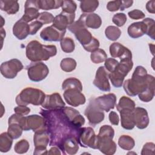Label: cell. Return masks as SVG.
Returning a JSON list of instances; mask_svg holds the SVG:
<instances>
[{
	"instance_id": "19",
	"label": "cell",
	"mask_w": 155,
	"mask_h": 155,
	"mask_svg": "<svg viewBox=\"0 0 155 155\" xmlns=\"http://www.w3.org/2000/svg\"><path fill=\"white\" fill-rule=\"evenodd\" d=\"M66 31H60L54 26L51 25L44 28L40 33V37L45 41H61Z\"/></svg>"
},
{
	"instance_id": "34",
	"label": "cell",
	"mask_w": 155,
	"mask_h": 155,
	"mask_svg": "<svg viewBox=\"0 0 155 155\" xmlns=\"http://www.w3.org/2000/svg\"><path fill=\"white\" fill-rule=\"evenodd\" d=\"M134 102L130 97L127 96H122L119 101V103L116 105V108L118 111L121 110H131L133 111L135 108Z\"/></svg>"
},
{
	"instance_id": "50",
	"label": "cell",
	"mask_w": 155,
	"mask_h": 155,
	"mask_svg": "<svg viewBox=\"0 0 155 155\" xmlns=\"http://www.w3.org/2000/svg\"><path fill=\"white\" fill-rule=\"evenodd\" d=\"M122 1H109L107 5V8L110 12H116L120 9Z\"/></svg>"
},
{
	"instance_id": "8",
	"label": "cell",
	"mask_w": 155,
	"mask_h": 155,
	"mask_svg": "<svg viewBox=\"0 0 155 155\" xmlns=\"http://www.w3.org/2000/svg\"><path fill=\"white\" fill-rule=\"evenodd\" d=\"M78 141L79 145L82 147H90L93 149H97V136L95 134L93 129L91 127H83L80 128Z\"/></svg>"
},
{
	"instance_id": "43",
	"label": "cell",
	"mask_w": 155,
	"mask_h": 155,
	"mask_svg": "<svg viewBox=\"0 0 155 155\" xmlns=\"http://www.w3.org/2000/svg\"><path fill=\"white\" fill-rule=\"evenodd\" d=\"M147 25V32L146 34L150 37L152 39H154V20L150 18H147L142 21Z\"/></svg>"
},
{
	"instance_id": "51",
	"label": "cell",
	"mask_w": 155,
	"mask_h": 155,
	"mask_svg": "<svg viewBox=\"0 0 155 155\" xmlns=\"http://www.w3.org/2000/svg\"><path fill=\"white\" fill-rule=\"evenodd\" d=\"M128 16L133 19H143L145 18V14L144 13L139 10L137 9H134L133 10H131L128 13Z\"/></svg>"
},
{
	"instance_id": "14",
	"label": "cell",
	"mask_w": 155,
	"mask_h": 155,
	"mask_svg": "<svg viewBox=\"0 0 155 155\" xmlns=\"http://www.w3.org/2000/svg\"><path fill=\"white\" fill-rule=\"evenodd\" d=\"M78 88H69L64 90V98L67 103L72 107H78L85 103V96Z\"/></svg>"
},
{
	"instance_id": "57",
	"label": "cell",
	"mask_w": 155,
	"mask_h": 155,
	"mask_svg": "<svg viewBox=\"0 0 155 155\" xmlns=\"http://www.w3.org/2000/svg\"><path fill=\"white\" fill-rule=\"evenodd\" d=\"M47 154H61V153L59 150V148H58L56 146H53L50 149L49 151L47 152Z\"/></svg>"
},
{
	"instance_id": "26",
	"label": "cell",
	"mask_w": 155,
	"mask_h": 155,
	"mask_svg": "<svg viewBox=\"0 0 155 155\" xmlns=\"http://www.w3.org/2000/svg\"><path fill=\"white\" fill-rule=\"evenodd\" d=\"M59 148L64 154H74L79 150V143L76 137L72 136L65 139Z\"/></svg>"
},
{
	"instance_id": "29",
	"label": "cell",
	"mask_w": 155,
	"mask_h": 155,
	"mask_svg": "<svg viewBox=\"0 0 155 155\" xmlns=\"http://www.w3.org/2000/svg\"><path fill=\"white\" fill-rule=\"evenodd\" d=\"M133 111L121 110L119 111L120 114L121 126L125 130H130L133 129L135 127L133 116Z\"/></svg>"
},
{
	"instance_id": "48",
	"label": "cell",
	"mask_w": 155,
	"mask_h": 155,
	"mask_svg": "<svg viewBox=\"0 0 155 155\" xmlns=\"http://www.w3.org/2000/svg\"><path fill=\"white\" fill-rule=\"evenodd\" d=\"M154 143L153 142H147L146 143L141 151L142 155H146V154H154Z\"/></svg>"
},
{
	"instance_id": "28",
	"label": "cell",
	"mask_w": 155,
	"mask_h": 155,
	"mask_svg": "<svg viewBox=\"0 0 155 155\" xmlns=\"http://www.w3.org/2000/svg\"><path fill=\"white\" fill-rule=\"evenodd\" d=\"M127 32L130 37L134 39L139 38L146 34L147 25L143 21L134 22L129 25Z\"/></svg>"
},
{
	"instance_id": "56",
	"label": "cell",
	"mask_w": 155,
	"mask_h": 155,
	"mask_svg": "<svg viewBox=\"0 0 155 155\" xmlns=\"http://www.w3.org/2000/svg\"><path fill=\"white\" fill-rule=\"evenodd\" d=\"M133 3V1H122V4L120 7V10L121 11H124L125 8H127L131 7Z\"/></svg>"
},
{
	"instance_id": "3",
	"label": "cell",
	"mask_w": 155,
	"mask_h": 155,
	"mask_svg": "<svg viewBox=\"0 0 155 155\" xmlns=\"http://www.w3.org/2000/svg\"><path fill=\"white\" fill-rule=\"evenodd\" d=\"M26 56L31 62L47 61L57 53L56 47L54 45H42L39 41H30L26 46Z\"/></svg>"
},
{
	"instance_id": "1",
	"label": "cell",
	"mask_w": 155,
	"mask_h": 155,
	"mask_svg": "<svg viewBox=\"0 0 155 155\" xmlns=\"http://www.w3.org/2000/svg\"><path fill=\"white\" fill-rule=\"evenodd\" d=\"M62 109L40 110V114L46 121L47 130L50 137L49 146L59 148L62 143L70 137L74 136L78 139L81 128L75 127L67 117Z\"/></svg>"
},
{
	"instance_id": "27",
	"label": "cell",
	"mask_w": 155,
	"mask_h": 155,
	"mask_svg": "<svg viewBox=\"0 0 155 155\" xmlns=\"http://www.w3.org/2000/svg\"><path fill=\"white\" fill-rule=\"evenodd\" d=\"M14 36L19 40L25 39L30 35V26L27 22L20 19L13 27Z\"/></svg>"
},
{
	"instance_id": "2",
	"label": "cell",
	"mask_w": 155,
	"mask_h": 155,
	"mask_svg": "<svg viewBox=\"0 0 155 155\" xmlns=\"http://www.w3.org/2000/svg\"><path fill=\"white\" fill-rule=\"evenodd\" d=\"M153 76L148 74L147 70L142 66H137L131 79L124 83V89L130 96H135L142 93L148 86Z\"/></svg>"
},
{
	"instance_id": "33",
	"label": "cell",
	"mask_w": 155,
	"mask_h": 155,
	"mask_svg": "<svg viewBox=\"0 0 155 155\" xmlns=\"http://www.w3.org/2000/svg\"><path fill=\"white\" fill-rule=\"evenodd\" d=\"M13 143L12 137L7 132H4L0 135V151L2 153L8 152Z\"/></svg>"
},
{
	"instance_id": "22",
	"label": "cell",
	"mask_w": 155,
	"mask_h": 155,
	"mask_svg": "<svg viewBox=\"0 0 155 155\" xmlns=\"http://www.w3.org/2000/svg\"><path fill=\"white\" fill-rule=\"evenodd\" d=\"M135 126L139 129H144L149 124V117L147 111L142 107H136L133 111Z\"/></svg>"
},
{
	"instance_id": "32",
	"label": "cell",
	"mask_w": 155,
	"mask_h": 155,
	"mask_svg": "<svg viewBox=\"0 0 155 155\" xmlns=\"http://www.w3.org/2000/svg\"><path fill=\"white\" fill-rule=\"evenodd\" d=\"M63 1L55 0H39L38 4L39 9L44 10H48L51 9H56L62 6Z\"/></svg>"
},
{
	"instance_id": "54",
	"label": "cell",
	"mask_w": 155,
	"mask_h": 155,
	"mask_svg": "<svg viewBox=\"0 0 155 155\" xmlns=\"http://www.w3.org/2000/svg\"><path fill=\"white\" fill-rule=\"evenodd\" d=\"M109 120L112 125H117L119 122V118L118 114L114 111H111L109 114Z\"/></svg>"
},
{
	"instance_id": "9",
	"label": "cell",
	"mask_w": 155,
	"mask_h": 155,
	"mask_svg": "<svg viewBox=\"0 0 155 155\" xmlns=\"http://www.w3.org/2000/svg\"><path fill=\"white\" fill-rule=\"evenodd\" d=\"M28 78L38 82L45 79L49 73L48 67L42 62H32L27 67Z\"/></svg>"
},
{
	"instance_id": "31",
	"label": "cell",
	"mask_w": 155,
	"mask_h": 155,
	"mask_svg": "<svg viewBox=\"0 0 155 155\" xmlns=\"http://www.w3.org/2000/svg\"><path fill=\"white\" fill-rule=\"evenodd\" d=\"M1 10L5 12L8 15L16 13L19 8V5L17 1L1 0L0 1Z\"/></svg>"
},
{
	"instance_id": "24",
	"label": "cell",
	"mask_w": 155,
	"mask_h": 155,
	"mask_svg": "<svg viewBox=\"0 0 155 155\" xmlns=\"http://www.w3.org/2000/svg\"><path fill=\"white\" fill-rule=\"evenodd\" d=\"M62 110L69 120L77 128H81L85 124L84 117L78 110L71 107H64Z\"/></svg>"
},
{
	"instance_id": "18",
	"label": "cell",
	"mask_w": 155,
	"mask_h": 155,
	"mask_svg": "<svg viewBox=\"0 0 155 155\" xmlns=\"http://www.w3.org/2000/svg\"><path fill=\"white\" fill-rule=\"evenodd\" d=\"M65 102L63 101L61 95L58 93L46 95L45 99L41 106L46 109L50 110H61L65 107Z\"/></svg>"
},
{
	"instance_id": "4",
	"label": "cell",
	"mask_w": 155,
	"mask_h": 155,
	"mask_svg": "<svg viewBox=\"0 0 155 155\" xmlns=\"http://www.w3.org/2000/svg\"><path fill=\"white\" fill-rule=\"evenodd\" d=\"M45 94L39 89L27 87L23 89L16 97V103L18 105L27 106L31 104L34 105H39L44 102Z\"/></svg>"
},
{
	"instance_id": "12",
	"label": "cell",
	"mask_w": 155,
	"mask_h": 155,
	"mask_svg": "<svg viewBox=\"0 0 155 155\" xmlns=\"http://www.w3.org/2000/svg\"><path fill=\"white\" fill-rule=\"evenodd\" d=\"M97 149L105 154H113L116 150V144L113 140L114 136L105 134H98Z\"/></svg>"
},
{
	"instance_id": "38",
	"label": "cell",
	"mask_w": 155,
	"mask_h": 155,
	"mask_svg": "<svg viewBox=\"0 0 155 155\" xmlns=\"http://www.w3.org/2000/svg\"><path fill=\"white\" fill-rule=\"evenodd\" d=\"M105 35L108 39L114 41L118 39L120 36L121 31L116 26L110 25L105 28Z\"/></svg>"
},
{
	"instance_id": "7",
	"label": "cell",
	"mask_w": 155,
	"mask_h": 155,
	"mask_svg": "<svg viewBox=\"0 0 155 155\" xmlns=\"http://www.w3.org/2000/svg\"><path fill=\"white\" fill-rule=\"evenodd\" d=\"M21 126L24 131L33 130V131H41L47 130L46 121L42 116L37 114L23 116L21 122Z\"/></svg>"
},
{
	"instance_id": "30",
	"label": "cell",
	"mask_w": 155,
	"mask_h": 155,
	"mask_svg": "<svg viewBox=\"0 0 155 155\" xmlns=\"http://www.w3.org/2000/svg\"><path fill=\"white\" fill-rule=\"evenodd\" d=\"M154 77L148 83L147 88L138 94L139 99L144 102L151 101L154 96Z\"/></svg>"
},
{
	"instance_id": "20",
	"label": "cell",
	"mask_w": 155,
	"mask_h": 155,
	"mask_svg": "<svg viewBox=\"0 0 155 155\" xmlns=\"http://www.w3.org/2000/svg\"><path fill=\"white\" fill-rule=\"evenodd\" d=\"M39 10L38 1H26L25 2L24 14L21 19L27 23L35 19H37L39 15Z\"/></svg>"
},
{
	"instance_id": "59",
	"label": "cell",
	"mask_w": 155,
	"mask_h": 155,
	"mask_svg": "<svg viewBox=\"0 0 155 155\" xmlns=\"http://www.w3.org/2000/svg\"><path fill=\"white\" fill-rule=\"evenodd\" d=\"M149 47H150V50H152V51H151L152 54L154 55V44H149Z\"/></svg>"
},
{
	"instance_id": "35",
	"label": "cell",
	"mask_w": 155,
	"mask_h": 155,
	"mask_svg": "<svg viewBox=\"0 0 155 155\" xmlns=\"http://www.w3.org/2000/svg\"><path fill=\"white\" fill-rule=\"evenodd\" d=\"M99 6V1L96 0H85L80 2V8L85 13H91Z\"/></svg>"
},
{
	"instance_id": "11",
	"label": "cell",
	"mask_w": 155,
	"mask_h": 155,
	"mask_svg": "<svg viewBox=\"0 0 155 155\" xmlns=\"http://www.w3.org/2000/svg\"><path fill=\"white\" fill-rule=\"evenodd\" d=\"M84 114L87 117L89 124L94 126L101 123L104 119V113L96 104L94 99L90 101L85 110Z\"/></svg>"
},
{
	"instance_id": "16",
	"label": "cell",
	"mask_w": 155,
	"mask_h": 155,
	"mask_svg": "<svg viewBox=\"0 0 155 155\" xmlns=\"http://www.w3.org/2000/svg\"><path fill=\"white\" fill-rule=\"evenodd\" d=\"M22 117V116L15 113L12 114L8 119L7 133L13 139L19 138L22 133L24 130L21 124Z\"/></svg>"
},
{
	"instance_id": "45",
	"label": "cell",
	"mask_w": 155,
	"mask_h": 155,
	"mask_svg": "<svg viewBox=\"0 0 155 155\" xmlns=\"http://www.w3.org/2000/svg\"><path fill=\"white\" fill-rule=\"evenodd\" d=\"M54 19V17L51 13L47 12H44L39 13V15L36 19L37 21L41 22L43 25H44L53 22Z\"/></svg>"
},
{
	"instance_id": "53",
	"label": "cell",
	"mask_w": 155,
	"mask_h": 155,
	"mask_svg": "<svg viewBox=\"0 0 155 155\" xmlns=\"http://www.w3.org/2000/svg\"><path fill=\"white\" fill-rule=\"evenodd\" d=\"M14 111L15 113L24 116L30 113V108L24 105H18L14 108Z\"/></svg>"
},
{
	"instance_id": "17",
	"label": "cell",
	"mask_w": 155,
	"mask_h": 155,
	"mask_svg": "<svg viewBox=\"0 0 155 155\" xmlns=\"http://www.w3.org/2000/svg\"><path fill=\"white\" fill-rule=\"evenodd\" d=\"M75 13H68L62 12L54 17L52 25L60 31H66L69 25L74 22Z\"/></svg>"
},
{
	"instance_id": "44",
	"label": "cell",
	"mask_w": 155,
	"mask_h": 155,
	"mask_svg": "<svg viewBox=\"0 0 155 155\" xmlns=\"http://www.w3.org/2000/svg\"><path fill=\"white\" fill-rule=\"evenodd\" d=\"M62 12L68 13H74L76 10L77 5L74 1H63V4L61 6Z\"/></svg>"
},
{
	"instance_id": "23",
	"label": "cell",
	"mask_w": 155,
	"mask_h": 155,
	"mask_svg": "<svg viewBox=\"0 0 155 155\" xmlns=\"http://www.w3.org/2000/svg\"><path fill=\"white\" fill-rule=\"evenodd\" d=\"M78 20L86 27L92 29L99 28L102 24V19L96 13H83Z\"/></svg>"
},
{
	"instance_id": "47",
	"label": "cell",
	"mask_w": 155,
	"mask_h": 155,
	"mask_svg": "<svg viewBox=\"0 0 155 155\" xmlns=\"http://www.w3.org/2000/svg\"><path fill=\"white\" fill-rule=\"evenodd\" d=\"M118 64H119V62L114 58H107V59L105 61L104 67L110 73L113 72L115 70Z\"/></svg>"
},
{
	"instance_id": "6",
	"label": "cell",
	"mask_w": 155,
	"mask_h": 155,
	"mask_svg": "<svg viewBox=\"0 0 155 155\" xmlns=\"http://www.w3.org/2000/svg\"><path fill=\"white\" fill-rule=\"evenodd\" d=\"M67 28L74 35L76 39L83 47L90 44L93 38V36L87 27L79 20L74 22Z\"/></svg>"
},
{
	"instance_id": "55",
	"label": "cell",
	"mask_w": 155,
	"mask_h": 155,
	"mask_svg": "<svg viewBox=\"0 0 155 155\" xmlns=\"http://www.w3.org/2000/svg\"><path fill=\"white\" fill-rule=\"evenodd\" d=\"M154 4H155V1H149L146 4V8L147 10L150 13L154 14L155 13V8H154Z\"/></svg>"
},
{
	"instance_id": "41",
	"label": "cell",
	"mask_w": 155,
	"mask_h": 155,
	"mask_svg": "<svg viewBox=\"0 0 155 155\" xmlns=\"http://www.w3.org/2000/svg\"><path fill=\"white\" fill-rule=\"evenodd\" d=\"M60 42L61 49L64 52L70 53L74 51L75 48V45L74 41L71 38H64Z\"/></svg>"
},
{
	"instance_id": "5",
	"label": "cell",
	"mask_w": 155,
	"mask_h": 155,
	"mask_svg": "<svg viewBox=\"0 0 155 155\" xmlns=\"http://www.w3.org/2000/svg\"><path fill=\"white\" fill-rule=\"evenodd\" d=\"M133 66L132 59L120 60L115 70L109 73L108 78L114 87L120 88L122 86L125 77L132 69Z\"/></svg>"
},
{
	"instance_id": "40",
	"label": "cell",
	"mask_w": 155,
	"mask_h": 155,
	"mask_svg": "<svg viewBox=\"0 0 155 155\" xmlns=\"http://www.w3.org/2000/svg\"><path fill=\"white\" fill-rule=\"evenodd\" d=\"M76 61L71 58H67L63 59L60 64L61 69L65 72H71L73 71L76 67Z\"/></svg>"
},
{
	"instance_id": "37",
	"label": "cell",
	"mask_w": 155,
	"mask_h": 155,
	"mask_svg": "<svg viewBox=\"0 0 155 155\" xmlns=\"http://www.w3.org/2000/svg\"><path fill=\"white\" fill-rule=\"evenodd\" d=\"M62 88L64 91L69 88H78L82 91V85L81 81L75 78H70L64 80Z\"/></svg>"
},
{
	"instance_id": "46",
	"label": "cell",
	"mask_w": 155,
	"mask_h": 155,
	"mask_svg": "<svg viewBox=\"0 0 155 155\" xmlns=\"http://www.w3.org/2000/svg\"><path fill=\"white\" fill-rule=\"evenodd\" d=\"M127 16L123 13H116L113 16L112 18L113 22L118 27L123 26L127 22Z\"/></svg>"
},
{
	"instance_id": "36",
	"label": "cell",
	"mask_w": 155,
	"mask_h": 155,
	"mask_svg": "<svg viewBox=\"0 0 155 155\" xmlns=\"http://www.w3.org/2000/svg\"><path fill=\"white\" fill-rule=\"evenodd\" d=\"M118 145L123 150H131L134 147L135 142L131 136L122 135L119 138Z\"/></svg>"
},
{
	"instance_id": "10",
	"label": "cell",
	"mask_w": 155,
	"mask_h": 155,
	"mask_svg": "<svg viewBox=\"0 0 155 155\" xmlns=\"http://www.w3.org/2000/svg\"><path fill=\"white\" fill-rule=\"evenodd\" d=\"M24 68L22 62L18 59H12L4 62L0 66L1 74L7 79L15 78L18 73Z\"/></svg>"
},
{
	"instance_id": "42",
	"label": "cell",
	"mask_w": 155,
	"mask_h": 155,
	"mask_svg": "<svg viewBox=\"0 0 155 155\" xmlns=\"http://www.w3.org/2000/svg\"><path fill=\"white\" fill-rule=\"evenodd\" d=\"M30 147L29 143L25 139H22L18 141L15 145V151L18 154H24L27 152Z\"/></svg>"
},
{
	"instance_id": "49",
	"label": "cell",
	"mask_w": 155,
	"mask_h": 155,
	"mask_svg": "<svg viewBox=\"0 0 155 155\" xmlns=\"http://www.w3.org/2000/svg\"><path fill=\"white\" fill-rule=\"evenodd\" d=\"M99 41L96 38L93 37L91 42L88 44L87 45L84 47V48L88 52H93V51L99 48Z\"/></svg>"
},
{
	"instance_id": "15",
	"label": "cell",
	"mask_w": 155,
	"mask_h": 155,
	"mask_svg": "<svg viewBox=\"0 0 155 155\" xmlns=\"http://www.w3.org/2000/svg\"><path fill=\"white\" fill-rule=\"evenodd\" d=\"M109 72L103 66H101L97 69L93 84L100 90L103 91H110V84L108 81Z\"/></svg>"
},
{
	"instance_id": "39",
	"label": "cell",
	"mask_w": 155,
	"mask_h": 155,
	"mask_svg": "<svg viewBox=\"0 0 155 155\" xmlns=\"http://www.w3.org/2000/svg\"><path fill=\"white\" fill-rule=\"evenodd\" d=\"M107 58V54L105 51L101 48H97V50L91 52L90 55L91 61L94 64H100L104 62Z\"/></svg>"
},
{
	"instance_id": "13",
	"label": "cell",
	"mask_w": 155,
	"mask_h": 155,
	"mask_svg": "<svg viewBox=\"0 0 155 155\" xmlns=\"http://www.w3.org/2000/svg\"><path fill=\"white\" fill-rule=\"evenodd\" d=\"M49 135L47 130L35 132L33 137V142L35 147L33 154H47V147L49 143Z\"/></svg>"
},
{
	"instance_id": "52",
	"label": "cell",
	"mask_w": 155,
	"mask_h": 155,
	"mask_svg": "<svg viewBox=\"0 0 155 155\" xmlns=\"http://www.w3.org/2000/svg\"><path fill=\"white\" fill-rule=\"evenodd\" d=\"M43 24L38 21H35L32 22L30 25V35H34L37 31L42 27Z\"/></svg>"
},
{
	"instance_id": "21",
	"label": "cell",
	"mask_w": 155,
	"mask_h": 155,
	"mask_svg": "<svg viewBox=\"0 0 155 155\" xmlns=\"http://www.w3.org/2000/svg\"><path fill=\"white\" fill-rule=\"evenodd\" d=\"M97 106L103 111L108 112L113 109L116 104V96L113 93H108L94 99Z\"/></svg>"
},
{
	"instance_id": "25",
	"label": "cell",
	"mask_w": 155,
	"mask_h": 155,
	"mask_svg": "<svg viewBox=\"0 0 155 155\" xmlns=\"http://www.w3.org/2000/svg\"><path fill=\"white\" fill-rule=\"evenodd\" d=\"M110 53L113 58H119L120 59L132 58L131 51L119 42H114L110 46Z\"/></svg>"
},
{
	"instance_id": "58",
	"label": "cell",
	"mask_w": 155,
	"mask_h": 155,
	"mask_svg": "<svg viewBox=\"0 0 155 155\" xmlns=\"http://www.w3.org/2000/svg\"><path fill=\"white\" fill-rule=\"evenodd\" d=\"M0 33H1V39H2L1 44H2V43H3V39L5 38V35H6V32H5V31L4 30V28H1V31H0Z\"/></svg>"
}]
</instances>
